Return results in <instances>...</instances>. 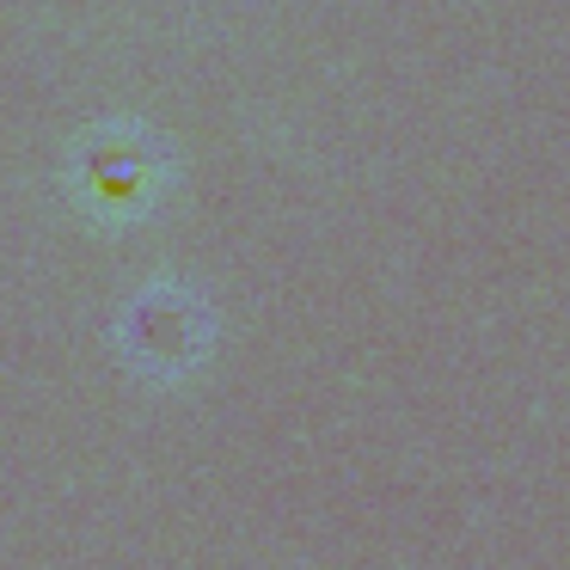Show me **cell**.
Masks as SVG:
<instances>
[]
</instances>
